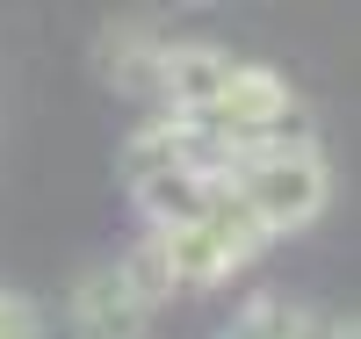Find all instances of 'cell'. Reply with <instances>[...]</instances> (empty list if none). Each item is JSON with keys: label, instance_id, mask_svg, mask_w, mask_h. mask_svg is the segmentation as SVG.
<instances>
[{"label": "cell", "instance_id": "7a4b0ae2", "mask_svg": "<svg viewBox=\"0 0 361 339\" xmlns=\"http://www.w3.org/2000/svg\"><path fill=\"white\" fill-rule=\"evenodd\" d=\"M145 245H152V260H159V274H166L173 289H224L231 274L267 245V231H260L246 209H238V202L217 188V202H209L195 224H180V231H152Z\"/></svg>", "mask_w": 361, "mask_h": 339}, {"label": "cell", "instance_id": "8992f818", "mask_svg": "<svg viewBox=\"0 0 361 339\" xmlns=\"http://www.w3.org/2000/svg\"><path fill=\"white\" fill-rule=\"evenodd\" d=\"M159 51H166V37H152L137 22L109 29L102 37V80L116 94H130V101H159Z\"/></svg>", "mask_w": 361, "mask_h": 339}, {"label": "cell", "instance_id": "277c9868", "mask_svg": "<svg viewBox=\"0 0 361 339\" xmlns=\"http://www.w3.org/2000/svg\"><path fill=\"white\" fill-rule=\"evenodd\" d=\"M66 325H73V339H152V303L137 296L123 260L87 267L66 296Z\"/></svg>", "mask_w": 361, "mask_h": 339}, {"label": "cell", "instance_id": "9c48e42d", "mask_svg": "<svg viewBox=\"0 0 361 339\" xmlns=\"http://www.w3.org/2000/svg\"><path fill=\"white\" fill-rule=\"evenodd\" d=\"M282 339H361V332H354V318H318V311H296Z\"/></svg>", "mask_w": 361, "mask_h": 339}, {"label": "cell", "instance_id": "6da1fadb", "mask_svg": "<svg viewBox=\"0 0 361 339\" xmlns=\"http://www.w3.org/2000/svg\"><path fill=\"white\" fill-rule=\"evenodd\" d=\"M224 195L246 209V217L282 238V231H311L333 202V166L311 137H282V144H260V152H238L231 173H224Z\"/></svg>", "mask_w": 361, "mask_h": 339}, {"label": "cell", "instance_id": "52a82bcc", "mask_svg": "<svg viewBox=\"0 0 361 339\" xmlns=\"http://www.w3.org/2000/svg\"><path fill=\"white\" fill-rule=\"evenodd\" d=\"M289 318H296V311H289L282 296H253L246 311H238V325H231L224 339H282V332H289Z\"/></svg>", "mask_w": 361, "mask_h": 339}, {"label": "cell", "instance_id": "3957f363", "mask_svg": "<svg viewBox=\"0 0 361 339\" xmlns=\"http://www.w3.org/2000/svg\"><path fill=\"white\" fill-rule=\"evenodd\" d=\"M289 116H296V94H289L282 73H267V66H231L224 94L209 101V116H202V130L238 159V152L282 144V137H289Z\"/></svg>", "mask_w": 361, "mask_h": 339}, {"label": "cell", "instance_id": "5b68a950", "mask_svg": "<svg viewBox=\"0 0 361 339\" xmlns=\"http://www.w3.org/2000/svg\"><path fill=\"white\" fill-rule=\"evenodd\" d=\"M238 58L224 44H202V37H166L159 51V109L173 123H202L209 101L224 94V80H231Z\"/></svg>", "mask_w": 361, "mask_h": 339}, {"label": "cell", "instance_id": "ba28073f", "mask_svg": "<svg viewBox=\"0 0 361 339\" xmlns=\"http://www.w3.org/2000/svg\"><path fill=\"white\" fill-rule=\"evenodd\" d=\"M0 339H44V311L22 289H0Z\"/></svg>", "mask_w": 361, "mask_h": 339}]
</instances>
